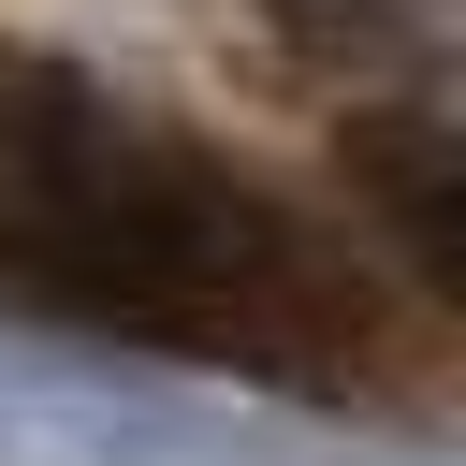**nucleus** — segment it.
Returning a JSON list of instances; mask_svg holds the SVG:
<instances>
[{"instance_id": "1", "label": "nucleus", "mask_w": 466, "mask_h": 466, "mask_svg": "<svg viewBox=\"0 0 466 466\" xmlns=\"http://www.w3.org/2000/svg\"><path fill=\"white\" fill-rule=\"evenodd\" d=\"M0 277L160 350L218 364H291L350 379L364 364V291L189 131L146 102H102L58 58H0Z\"/></svg>"}, {"instance_id": "2", "label": "nucleus", "mask_w": 466, "mask_h": 466, "mask_svg": "<svg viewBox=\"0 0 466 466\" xmlns=\"http://www.w3.org/2000/svg\"><path fill=\"white\" fill-rule=\"evenodd\" d=\"M350 189L379 204V233L437 291H466V131H437V116H350Z\"/></svg>"}]
</instances>
